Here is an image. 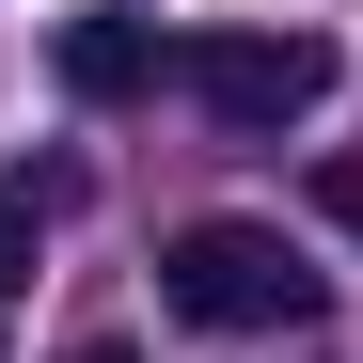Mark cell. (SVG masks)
Returning a JSON list of instances; mask_svg holds the SVG:
<instances>
[{"mask_svg":"<svg viewBox=\"0 0 363 363\" xmlns=\"http://www.w3.org/2000/svg\"><path fill=\"white\" fill-rule=\"evenodd\" d=\"M316 206H332V221L363 237V158H316Z\"/></svg>","mask_w":363,"mask_h":363,"instance_id":"cell-5","label":"cell"},{"mask_svg":"<svg viewBox=\"0 0 363 363\" xmlns=\"http://www.w3.org/2000/svg\"><path fill=\"white\" fill-rule=\"evenodd\" d=\"M158 300H174L190 332H300L332 284L284 253V221H174V237H158Z\"/></svg>","mask_w":363,"mask_h":363,"instance_id":"cell-1","label":"cell"},{"mask_svg":"<svg viewBox=\"0 0 363 363\" xmlns=\"http://www.w3.org/2000/svg\"><path fill=\"white\" fill-rule=\"evenodd\" d=\"M174 79H190L237 143H284L300 111L332 95V48L316 32H206V48H174Z\"/></svg>","mask_w":363,"mask_h":363,"instance_id":"cell-2","label":"cell"},{"mask_svg":"<svg viewBox=\"0 0 363 363\" xmlns=\"http://www.w3.org/2000/svg\"><path fill=\"white\" fill-rule=\"evenodd\" d=\"M32 253H48V190H0V300L32 284Z\"/></svg>","mask_w":363,"mask_h":363,"instance_id":"cell-4","label":"cell"},{"mask_svg":"<svg viewBox=\"0 0 363 363\" xmlns=\"http://www.w3.org/2000/svg\"><path fill=\"white\" fill-rule=\"evenodd\" d=\"M158 64H174V48H158L143 16H64V32H48V79H64L79 111H143Z\"/></svg>","mask_w":363,"mask_h":363,"instance_id":"cell-3","label":"cell"}]
</instances>
